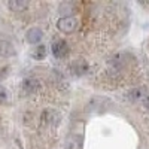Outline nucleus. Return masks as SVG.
Segmentation results:
<instances>
[{"instance_id": "1", "label": "nucleus", "mask_w": 149, "mask_h": 149, "mask_svg": "<svg viewBox=\"0 0 149 149\" xmlns=\"http://www.w3.org/2000/svg\"><path fill=\"white\" fill-rule=\"evenodd\" d=\"M57 29L61 33L70 34L78 29V19L74 17H63V18H60L57 21Z\"/></svg>"}, {"instance_id": "7", "label": "nucleus", "mask_w": 149, "mask_h": 149, "mask_svg": "<svg viewBox=\"0 0 149 149\" xmlns=\"http://www.w3.org/2000/svg\"><path fill=\"white\" fill-rule=\"evenodd\" d=\"M22 90L29 94H33L39 90V82L34 81V79H26L22 82Z\"/></svg>"}, {"instance_id": "8", "label": "nucleus", "mask_w": 149, "mask_h": 149, "mask_svg": "<svg viewBox=\"0 0 149 149\" xmlns=\"http://www.w3.org/2000/svg\"><path fill=\"white\" fill-rule=\"evenodd\" d=\"M46 46L45 45H37L33 51H31V57L34 58V60H37V61H40V60H45V57H46Z\"/></svg>"}, {"instance_id": "6", "label": "nucleus", "mask_w": 149, "mask_h": 149, "mask_svg": "<svg viewBox=\"0 0 149 149\" xmlns=\"http://www.w3.org/2000/svg\"><path fill=\"white\" fill-rule=\"evenodd\" d=\"M6 5L10 12H22L29 8V2L26 0H9Z\"/></svg>"}, {"instance_id": "11", "label": "nucleus", "mask_w": 149, "mask_h": 149, "mask_svg": "<svg viewBox=\"0 0 149 149\" xmlns=\"http://www.w3.org/2000/svg\"><path fill=\"white\" fill-rule=\"evenodd\" d=\"M143 106L149 110V94H146V95H145V98H143Z\"/></svg>"}, {"instance_id": "4", "label": "nucleus", "mask_w": 149, "mask_h": 149, "mask_svg": "<svg viewBox=\"0 0 149 149\" xmlns=\"http://www.w3.org/2000/svg\"><path fill=\"white\" fill-rule=\"evenodd\" d=\"M70 70H72L73 74H76V76H82V74H85L88 72V63H86L84 58H78L72 63Z\"/></svg>"}, {"instance_id": "9", "label": "nucleus", "mask_w": 149, "mask_h": 149, "mask_svg": "<svg viewBox=\"0 0 149 149\" xmlns=\"http://www.w3.org/2000/svg\"><path fill=\"white\" fill-rule=\"evenodd\" d=\"M145 91H143V88H134L133 91H130V94H128V97L131 98V100H140V98H145Z\"/></svg>"}, {"instance_id": "10", "label": "nucleus", "mask_w": 149, "mask_h": 149, "mask_svg": "<svg viewBox=\"0 0 149 149\" xmlns=\"http://www.w3.org/2000/svg\"><path fill=\"white\" fill-rule=\"evenodd\" d=\"M6 98H8V91H6L5 86L0 85V104L5 103V102H6Z\"/></svg>"}, {"instance_id": "3", "label": "nucleus", "mask_w": 149, "mask_h": 149, "mask_svg": "<svg viewBox=\"0 0 149 149\" xmlns=\"http://www.w3.org/2000/svg\"><path fill=\"white\" fill-rule=\"evenodd\" d=\"M43 39V31L39 27H31L26 31V40L30 45H37L40 43V40Z\"/></svg>"}, {"instance_id": "2", "label": "nucleus", "mask_w": 149, "mask_h": 149, "mask_svg": "<svg viewBox=\"0 0 149 149\" xmlns=\"http://www.w3.org/2000/svg\"><path fill=\"white\" fill-rule=\"evenodd\" d=\"M51 51H52L54 57L58 60L66 58L69 55V45L64 39H55L51 45Z\"/></svg>"}, {"instance_id": "5", "label": "nucleus", "mask_w": 149, "mask_h": 149, "mask_svg": "<svg viewBox=\"0 0 149 149\" xmlns=\"http://www.w3.org/2000/svg\"><path fill=\"white\" fill-rule=\"evenodd\" d=\"M15 54V48L9 40L0 39V60H6L10 58L12 55Z\"/></svg>"}]
</instances>
